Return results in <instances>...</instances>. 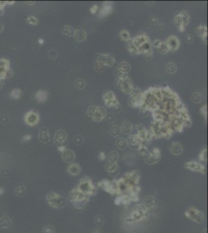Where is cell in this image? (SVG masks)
<instances>
[{
  "label": "cell",
  "mask_w": 208,
  "mask_h": 233,
  "mask_svg": "<svg viewBox=\"0 0 208 233\" xmlns=\"http://www.w3.org/2000/svg\"><path fill=\"white\" fill-rule=\"evenodd\" d=\"M140 173L137 170H133L124 174L121 179L114 184L115 194L117 196L128 194L131 192L139 188L138 183L140 180Z\"/></svg>",
  "instance_id": "obj_1"
},
{
  "label": "cell",
  "mask_w": 208,
  "mask_h": 233,
  "mask_svg": "<svg viewBox=\"0 0 208 233\" xmlns=\"http://www.w3.org/2000/svg\"><path fill=\"white\" fill-rule=\"evenodd\" d=\"M133 43L139 51V53L143 54L144 57L147 60L152 59V45L150 38L146 34H140L132 38Z\"/></svg>",
  "instance_id": "obj_2"
},
{
  "label": "cell",
  "mask_w": 208,
  "mask_h": 233,
  "mask_svg": "<svg viewBox=\"0 0 208 233\" xmlns=\"http://www.w3.org/2000/svg\"><path fill=\"white\" fill-rule=\"evenodd\" d=\"M148 214V208L145 205L143 204L136 205L131 211V215L127 218L126 222H130V223L141 222L147 218Z\"/></svg>",
  "instance_id": "obj_3"
},
{
  "label": "cell",
  "mask_w": 208,
  "mask_h": 233,
  "mask_svg": "<svg viewBox=\"0 0 208 233\" xmlns=\"http://www.w3.org/2000/svg\"><path fill=\"white\" fill-rule=\"evenodd\" d=\"M75 190L83 195L88 197L94 195L97 193V188L93 184L92 180L88 177H84L80 180L79 183L75 187Z\"/></svg>",
  "instance_id": "obj_4"
},
{
  "label": "cell",
  "mask_w": 208,
  "mask_h": 233,
  "mask_svg": "<svg viewBox=\"0 0 208 233\" xmlns=\"http://www.w3.org/2000/svg\"><path fill=\"white\" fill-rule=\"evenodd\" d=\"M47 200L48 204L54 208H61L66 205L65 198L55 192H50L48 193Z\"/></svg>",
  "instance_id": "obj_5"
},
{
  "label": "cell",
  "mask_w": 208,
  "mask_h": 233,
  "mask_svg": "<svg viewBox=\"0 0 208 233\" xmlns=\"http://www.w3.org/2000/svg\"><path fill=\"white\" fill-rule=\"evenodd\" d=\"M128 103L133 107H141L143 103V92L141 91L138 88L134 89L129 97Z\"/></svg>",
  "instance_id": "obj_6"
},
{
  "label": "cell",
  "mask_w": 208,
  "mask_h": 233,
  "mask_svg": "<svg viewBox=\"0 0 208 233\" xmlns=\"http://www.w3.org/2000/svg\"><path fill=\"white\" fill-rule=\"evenodd\" d=\"M117 86L118 89H120L121 91L127 93V94H131L134 90L133 83L129 78L117 79Z\"/></svg>",
  "instance_id": "obj_7"
},
{
  "label": "cell",
  "mask_w": 208,
  "mask_h": 233,
  "mask_svg": "<svg viewBox=\"0 0 208 233\" xmlns=\"http://www.w3.org/2000/svg\"><path fill=\"white\" fill-rule=\"evenodd\" d=\"M185 215L187 218L197 223H201L204 219V215L203 212L195 208H190L187 209V212H185Z\"/></svg>",
  "instance_id": "obj_8"
},
{
  "label": "cell",
  "mask_w": 208,
  "mask_h": 233,
  "mask_svg": "<svg viewBox=\"0 0 208 233\" xmlns=\"http://www.w3.org/2000/svg\"><path fill=\"white\" fill-rule=\"evenodd\" d=\"M190 14H189L187 11H186V10H182V11L177 12L176 14H175V17H174L175 23L176 25H178V26L184 25L186 27V26L190 23Z\"/></svg>",
  "instance_id": "obj_9"
},
{
  "label": "cell",
  "mask_w": 208,
  "mask_h": 233,
  "mask_svg": "<svg viewBox=\"0 0 208 233\" xmlns=\"http://www.w3.org/2000/svg\"><path fill=\"white\" fill-rule=\"evenodd\" d=\"M39 121H40V116L35 111H28L24 116L25 124L30 127L36 126L39 123Z\"/></svg>",
  "instance_id": "obj_10"
},
{
  "label": "cell",
  "mask_w": 208,
  "mask_h": 233,
  "mask_svg": "<svg viewBox=\"0 0 208 233\" xmlns=\"http://www.w3.org/2000/svg\"><path fill=\"white\" fill-rule=\"evenodd\" d=\"M144 160L148 164H155L158 162L160 159L161 153L159 148H154L151 152H148L144 156Z\"/></svg>",
  "instance_id": "obj_11"
},
{
  "label": "cell",
  "mask_w": 208,
  "mask_h": 233,
  "mask_svg": "<svg viewBox=\"0 0 208 233\" xmlns=\"http://www.w3.org/2000/svg\"><path fill=\"white\" fill-rule=\"evenodd\" d=\"M103 100L105 103V105L107 107H117L119 106V102L117 99L116 98L114 93L111 91H108L104 93Z\"/></svg>",
  "instance_id": "obj_12"
},
{
  "label": "cell",
  "mask_w": 208,
  "mask_h": 233,
  "mask_svg": "<svg viewBox=\"0 0 208 233\" xmlns=\"http://www.w3.org/2000/svg\"><path fill=\"white\" fill-rule=\"evenodd\" d=\"M165 44L168 48V51L173 52L177 51L180 46V41L179 38L175 35H171L165 41Z\"/></svg>",
  "instance_id": "obj_13"
},
{
  "label": "cell",
  "mask_w": 208,
  "mask_h": 233,
  "mask_svg": "<svg viewBox=\"0 0 208 233\" xmlns=\"http://www.w3.org/2000/svg\"><path fill=\"white\" fill-rule=\"evenodd\" d=\"M184 166L187 169H190L192 171H195V172L201 173H206V166L203 164L200 163V162H194V161H190V162H187L184 164Z\"/></svg>",
  "instance_id": "obj_14"
},
{
  "label": "cell",
  "mask_w": 208,
  "mask_h": 233,
  "mask_svg": "<svg viewBox=\"0 0 208 233\" xmlns=\"http://www.w3.org/2000/svg\"><path fill=\"white\" fill-rule=\"evenodd\" d=\"M97 61L100 62L103 66L111 67L115 63V59L111 55L107 54H101L99 55V58H97Z\"/></svg>",
  "instance_id": "obj_15"
},
{
  "label": "cell",
  "mask_w": 208,
  "mask_h": 233,
  "mask_svg": "<svg viewBox=\"0 0 208 233\" xmlns=\"http://www.w3.org/2000/svg\"><path fill=\"white\" fill-rule=\"evenodd\" d=\"M98 185H99L101 188L103 189L105 191L110 193L111 195L115 194V188H114V183L110 182L109 180H102V181L99 182Z\"/></svg>",
  "instance_id": "obj_16"
},
{
  "label": "cell",
  "mask_w": 208,
  "mask_h": 233,
  "mask_svg": "<svg viewBox=\"0 0 208 233\" xmlns=\"http://www.w3.org/2000/svg\"><path fill=\"white\" fill-rule=\"evenodd\" d=\"M10 62L6 58H0V80L5 79V74L10 68Z\"/></svg>",
  "instance_id": "obj_17"
},
{
  "label": "cell",
  "mask_w": 208,
  "mask_h": 233,
  "mask_svg": "<svg viewBox=\"0 0 208 233\" xmlns=\"http://www.w3.org/2000/svg\"><path fill=\"white\" fill-rule=\"evenodd\" d=\"M152 46H153L154 48H156V49H157L161 54L165 55V54H167L168 52H169L168 48H167L166 45H165V42L159 40V39H157V40L154 41L152 43Z\"/></svg>",
  "instance_id": "obj_18"
},
{
  "label": "cell",
  "mask_w": 208,
  "mask_h": 233,
  "mask_svg": "<svg viewBox=\"0 0 208 233\" xmlns=\"http://www.w3.org/2000/svg\"><path fill=\"white\" fill-rule=\"evenodd\" d=\"M106 115V111L102 107H97L96 111H95V113L93 114V115L91 117V118H92L93 121H96V122H99V121H102V120L105 118Z\"/></svg>",
  "instance_id": "obj_19"
},
{
  "label": "cell",
  "mask_w": 208,
  "mask_h": 233,
  "mask_svg": "<svg viewBox=\"0 0 208 233\" xmlns=\"http://www.w3.org/2000/svg\"><path fill=\"white\" fill-rule=\"evenodd\" d=\"M127 144L131 146V148H133L134 149H138L139 147L141 146V145L143 144L140 142L137 137L136 136V134H132V135L129 136L128 139H127Z\"/></svg>",
  "instance_id": "obj_20"
},
{
  "label": "cell",
  "mask_w": 208,
  "mask_h": 233,
  "mask_svg": "<svg viewBox=\"0 0 208 233\" xmlns=\"http://www.w3.org/2000/svg\"><path fill=\"white\" fill-rule=\"evenodd\" d=\"M113 12V5L112 2H104L103 6L102 8L99 10V17H106V16L109 15Z\"/></svg>",
  "instance_id": "obj_21"
},
{
  "label": "cell",
  "mask_w": 208,
  "mask_h": 233,
  "mask_svg": "<svg viewBox=\"0 0 208 233\" xmlns=\"http://www.w3.org/2000/svg\"><path fill=\"white\" fill-rule=\"evenodd\" d=\"M106 169L109 173L111 175H117L119 173V167H118L117 162H111V161H108L106 164Z\"/></svg>",
  "instance_id": "obj_22"
},
{
  "label": "cell",
  "mask_w": 208,
  "mask_h": 233,
  "mask_svg": "<svg viewBox=\"0 0 208 233\" xmlns=\"http://www.w3.org/2000/svg\"><path fill=\"white\" fill-rule=\"evenodd\" d=\"M68 173L71 176H77L81 172V167L78 163H72L68 165Z\"/></svg>",
  "instance_id": "obj_23"
},
{
  "label": "cell",
  "mask_w": 208,
  "mask_h": 233,
  "mask_svg": "<svg viewBox=\"0 0 208 233\" xmlns=\"http://www.w3.org/2000/svg\"><path fill=\"white\" fill-rule=\"evenodd\" d=\"M48 93L46 90L44 89H40L35 94V99L37 102L39 103H44L48 99Z\"/></svg>",
  "instance_id": "obj_24"
},
{
  "label": "cell",
  "mask_w": 208,
  "mask_h": 233,
  "mask_svg": "<svg viewBox=\"0 0 208 233\" xmlns=\"http://www.w3.org/2000/svg\"><path fill=\"white\" fill-rule=\"evenodd\" d=\"M38 138H39V140L41 142H43V143H47V142H49V132H48V130L47 127H42V128L40 129Z\"/></svg>",
  "instance_id": "obj_25"
},
{
  "label": "cell",
  "mask_w": 208,
  "mask_h": 233,
  "mask_svg": "<svg viewBox=\"0 0 208 233\" xmlns=\"http://www.w3.org/2000/svg\"><path fill=\"white\" fill-rule=\"evenodd\" d=\"M126 48H127V49L128 50L129 52L131 53V55H140L139 51L135 47L134 44L133 43L132 38H131V39L127 41H126Z\"/></svg>",
  "instance_id": "obj_26"
},
{
  "label": "cell",
  "mask_w": 208,
  "mask_h": 233,
  "mask_svg": "<svg viewBox=\"0 0 208 233\" xmlns=\"http://www.w3.org/2000/svg\"><path fill=\"white\" fill-rule=\"evenodd\" d=\"M75 155L74 152L72 150H70V149H66L63 152L62 154V158L63 160L66 162H71L75 159Z\"/></svg>",
  "instance_id": "obj_27"
},
{
  "label": "cell",
  "mask_w": 208,
  "mask_h": 233,
  "mask_svg": "<svg viewBox=\"0 0 208 233\" xmlns=\"http://www.w3.org/2000/svg\"><path fill=\"white\" fill-rule=\"evenodd\" d=\"M196 33L199 37L202 38L203 41L206 42V37H207V27L205 25H201L200 27L196 28Z\"/></svg>",
  "instance_id": "obj_28"
},
{
  "label": "cell",
  "mask_w": 208,
  "mask_h": 233,
  "mask_svg": "<svg viewBox=\"0 0 208 233\" xmlns=\"http://www.w3.org/2000/svg\"><path fill=\"white\" fill-rule=\"evenodd\" d=\"M170 152L175 155H179L183 153V146L179 142H173L170 146Z\"/></svg>",
  "instance_id": "obj_29"
},
{
  "label": "cell",
  "mask_w": 208,
  "mask_h": 233,
  "mask_svg": "<svg viewBox=\"0 0 208 233\" xmlns=\"http://www.w3.org/2000/svg\"><path fill=\"white\" fill-rule=\"evenodd\" d=\"M73 35L75 37V39L79 42L84 41L86 38V33L85 32V30H82V29H77L76 30H75Z\"/></svg>",
  "instance_id": "obj_30"
},
{
  "label": "cell",
  "mask_w": 208,
  "mask_h": 233,
  "mask_svg": "<svg viewBox=\"0 0 208 233\" xmlns=\"http://www.w3.org/2000/svg\"><path fill=\"white\" fill-rule=\"evenodd\" d=\"M67 138V134L64 131L62 130H59L56 132L55 135V142H58V143H63V142H65Z\"/></svg>",
  "instance_id": "obj_31"
},
{
  "label": "cell",
  "mask_w": 208,
  "mask_h": 233,
  "mask_svg": "<svg viewBox=\"0 0 208 233\" xmlns=\"http://www.w3.org/2000/svg\"><path fill=\"white\" fill-rule=\"evenodd\" d=\"M118 70H119V72H121L127 74V72L131 70V66H130V64H129L127 62L123 61V62H121V64H119V66H118Z\"/></svg>",
  "instance_id": "obj_32"
},
{
  "label": "cell",
  "mask_w": 208,
  "mask_h": 233,
  "mask_svg": "<svg viewBox=\"0 0 208 233\" xmlns=\"http://www.w3.org/2000/svg\"><path fill=\"white\" fill-rule=\"evenodd\" d=\"M155 204H156V200L153 197H151V196H148L145 198L144 200V204L148 208H153V207L155 206Z\"/></svg>",
  "instance_id": "obj_33"
},
{
  "label": "cell",
  "mask_w": 208,
  "mask_h": 233,
  "mask_svg": "<svg viewBox=\"0 0 208 233\" xmlns=\"http://www.w3.org/2000/svg\"><path fill=\"white\" fill-rule=\"evenodd\" d=\"M132 129H133L132 125H131L128 121L124 122V124H122V126H121V130H122L123 132L125 133V134H130V133H131Z\"/></svg>",
  "instance_id": "obj_34"
},
{
  "label": "cell",
  "mask_w": 208,
  "mask_h": 233,
  "mask_svg": "<svg viewBox=\"0 0 208 233\" xmlns=\"http://www.w3.org/2000/svg\"><path fill=\"white\" fill-rule=\"evenodd\" d=\"M21 96H22V91H21V89H13V90L11 91V93H10V96H11V98H13V99H20V98L21 97Z\"/></svg>",
  "instance_id": "obj_35"
},
{
  "label": "cell",
  "mask_w": 208,
  "mask_h": 233,
  "mask_svg": "<svg viewBox=\"0 0 208 233\" xmlns=\"http://www.w3.org/2000/svg\"><path fill=\"white\" fill-rule=\"evenodd\" d=\"M117 146L120 149H124L127 147L128 144H127V142L124 138H120L117 141Z\"/></svg>",
  "instance_id": "obj_36"
},
{
  "label": "cell",
  "mask_w": 208,
  "mask_h": 233,
  "mask_svg": "<svg viewBox=\"0 0 208 233\" xmlns=\"http://www.w3.org/2000/svg\"><path fill=\"white\" fill-rule=\"evenodd\" d=\"M176 70H177V67L174 63L171 62V63H168V64H167L166 71L168 72V73H170V74H174V73L176 72Z\"/></svg>",
  "instance_id": "obj_37"
},
{
  "label": "cell",
  "mask_w": 208,
  "mask_h": 233,
  "mask_svg": "<svg viewBox=\"0 0 208 233\" xmlns=\"http://www.w3.org/2000/svg\"><path fill=\"white\" fill-rule=\"evenodd\" d=\"M74 31L75 30H73L72 27L71 26H65L64 27V29H63V33H64L65 36H72L74 34Z\"/></svg>",
  "instance_id": "obj_38"
},
{
  "label": "cell",
  "mask_w": 208,
  "mask_h": 233,
  "mask_svg": "<svg viewBox=\"0 0 208 233\" xmlns=\"http://www.w3.org/2000/svg\"><path fill=\"white\" fill-rule=\"evenodd\" d=\"M108 158H109V161L111 162H117L118 160V154L116 151H112V152H110L109 155H108Z\"/></svg>",
  "instance_id": "obj_39"
},
{
  "label": "cell",
  "mask_w": 208,
  "mask_h": 233,
  "mask_svg": "<svg viewBox=\"0 0 208 233\" xmlns=\"http://www.w3.org/2000/svg\"><path fill=\"white\" fill-rule=\"evenodd\" d=\"M121 37L123 41H127L128 40L131 39V35L129 33V32L126 30H123L121 31Z\"/></svg>",
  "instance_id": "obj_40"
},
{
  "label": "cell",
  "mask_w": 208,
  "mask_h": 233,
  "mask_svg": "<svg viewBox=\"0 0 208 233\" xmlns=\"http://www.w3.org/2000/svg\"><path fill=\"white\" fill-rule=\"evenodd\" d=\"M27 23L30 25H37L39 21H38L37 18L35 17L34 16H29L27 18Z\"/></svg>",
  "instance_id": "obj_41"
},
{
  "label": "cell",
  "mask_w": 208,
  "mask_h": 233,
  "mask_svg": "<svg viewBox=\"0 0 208 233\" xmlns=\"http://www.w3.org/2000/svg\"><path fill=\"white\" fill-rule=\"evenodd\" d=\"M206 154H207V150L206 149H204L199 155V159L201 162H206Z\"/></svg>",
  "instance_id": "obj_42"
},
{
  "label": "cell",
  "mask_w": 208,
  "mask_h": 233,
  "mask_svg": "<svg viewBox=\"0 0 208 233\" xmlns=\"http://www.w3.org/2000/svg\"><path fill=\"white\" fill-rule=\"evenodd\" d=\"M86 86V83H85V81L82 79H79V80H76L75 82V86L78 88V89H82L85 87Z\"/></svg>",
  "instance_id": "obj_43"
},
{
  "label": "cell",
  "mask_w": 208,
  "mask_h": 233,
  "mask_svg": "<svg viewBox=\"0 0 208 233\" xmlns=\"http://www.w3.org/2000/svg\"><path fill=\"white\" fill-rule=\"evenodd\" d=\"M110 133L113 136L116 137V136H117L118 134H120V128L117 126H114V127H112V128H111Z\"/></svg>",
  "instance_id": "obj_44"
},
{
  "label": "cell",
  "mask_w": 208,
  "mask_h": 233,
  "mask_svg": "<svg viewBox=\"0 0 208 233\" xmlns=\"http://www.w3.org/2000/svg\"><path fill=\"white\" fill-rule=\"evenodd\" d=\"M201 100V95L198 93H195L193 94V101L196 103H198Z\"/></svg>",
  "instance_id": "obj_45"
},
{
  "label": "cell",
  "mask_w": 208,
  "mask_h": 233,
  "mask_svg": "<svg viewBox=\"0 0 208 233\" xmlns=\"http://www.w3.org/2000/svg\"><path fill=\"white\" fill-rule=\"evenodd\" d=\"M43 232L44 233H55V229H54L52 225H48V226L44 228Z\"/></svg>",
  "instance_id": "obj_46"
},
{
  "label": "cell",
  "mask_w": 208,
  "mask_h": 233,
  "mask_svg": "<svg viewBox=\"0 0 208 233\" xmlns=\"http://www.w3.org/2000/svg\"><path fill=\"white\" fill-rule=\"evenodd\" d=\"M103 222H104V219L101 215H97V216L96 217V218H95V222H96V225H99H99H102Z\"/></svg>",
  "instance_id": "obj_47"
},
{
  "label": "cell",
  "mask_w": 208,
  "mask_h": 233,
  "mask_svg": "<svg viewBox=\"0 0 208 233\" xmlns=\"http://www.w3.org/2000/svg\"><path fill=\"white\" fill-rule=\"evenodd\" d=\"M95 68H96V69L97 70L98 72H100V71H102V70H103L104 66H103V65H102V64H101L100 62H99V61H96V66H95Z\"/></svg>",
  "instance_id": "obj_48"
},
{
  "label": "cell",
  "mask_w": 208,
  "mask_h": 233,
  "mask_svg": "<svg viewBox=\"0 0 208 233\" xmlns=\"http://www.w3.org/2000/svg\"><path fill=\"white\" fill-rule=\"evenodd\" d=\"M13 76V70H12L11 68H10L8 70H7L6 72L5 79H9V78H11Z\"/></svg>",
  "instance_id": "obj_49"
},
{
  "label": "cell",
  "mask_w": 208,
  "mask_h": 233,
  "mask_svg": "<svg viewBox=\"0 0 208 233\" xmlns=\"http://www.w3.org/2000/svg\"><path fill=\"white\" fill-rule=\"evenodd\" d=\"M97 10H98V6L97 5H93V6L90 8L89 11H90V13L92 14H95L96 12H97Z\"/></svg>",
  "instance_id": "obj_50"
},
{
  "label": "cell",
  "mask_w": 208,
  "mask_h": 233,
  "mask_svg": "<svg viewBox=\"0 0 208 233\" xmlns=\"http://www.w3.org/2000/svg\"><path fill=\"white\" fill-rule=\"evenodd\" d=\"M6 5V2H1L0 1V16L2 15V13H3V9Z\"/></svg>",
  "instance_id": "obj_51"
},
{
  "label": "cell",
  "mask_w": 208,
  "mask_h": 233,
  "mask_svg": "<svg viewBox=\"0 0 208 233\" xmlns=\"http://www.w3.org/2000/svg\"><path fill=\"white\" fill-rule=\"evenodd\" d=\"M31 138H32L31 134H25V135L23 137V141H24V142H28V141L31 140Z\"/></svg>",
  "instance_id": "obj_52"
},
{
  "label": "cell",
  "mask_w": 208,
  "mask_h": 233,
  "mask_svg": "<svg viewBox=\"0 0 208 233\" xmlns=\"http://www.w3.org/2000/svg\"><path fill=\"white\" fill-rule=\"evenodd\" d=\"M186 39H187V41L189 43H192V42H193V36H192L191 34H187Z\"/></svg>",
  "instance_id": "obj_53"
},
{
  "label": "cell",
  "mask_w": 208,
  "mask_h": 233,
  "mask_svg": "<svg viewBox=\"0 0 208 233\" xmlns=\"http://www.w3.org/2000/svg\"><path fill=\"white\" fill-rule=\"evenodd\" d=\"M99 159H100V160H104V159H106V155H105L104 152H100V153H99Z\"/></svg>",
  "instance_id": "obj_54"
},
{
  "label": "cell",
  "mask_w": 208,
  "mask_h": 233,
  "mask_svg": "<svg viewBox=\"0 0 208 233\" xmlns=\"http://www.w3.org/2000/svg\"><path fill=\"white\" fill-rule=\"evenodd\" d=\"M200 111H201L202 114H203V115L206 117V105H204V106H203V107L201 108V110H200Z\"/></svg>",
  "instance_id": "obj_55"
},
{
  "label": "cell",
  "mask_w": 208,
  "mask_h": 233,
  "mask_svg": "<svg viewBox=\"0 0 208 233\" xmlns=\"http://www.w3.org/2000/svg\"><path fill=\"white\" fill-rule=\"evenodd\" d=\"M179 32H183L184 30H185V26H184V25H180V26H179Z\"/></svg>",
  "instance_id": "obj_56"
},
{
  "label": "cell",
  "mask_w": 208,
  "mask_h": 233,
  "mask_svg": "<svg viewBox=\"0 0 208 233\" xmlns=\"http://www.w3.org/2000/svg\"><path fill=\"white\" fill-rule=\"evenodd\" d=\"M58 151H59V152H63L64 150H65V147H64V146H58Z\"/></svg>",
  "instance_id": "obj_57"
},
{
  "label": "cell",
  "mask_w": 208,
  "mask_h": 233,
  "mask_svg": "<svg viewBox=\"0 0 208 233\" xmlns=\"http://www.w3.org/2000/svg\"><path fill=\"white\" fill-rule=\"evenodd\" d=\"M38 43L40 44V45H43V44L44 43V41L43 38H40V39L38 40Z\"/></svg>",
  "instance_id": "obj_58"
},
{
  "label": "cell",
  "mask_w": 208,
  "mask_h": 233,
  "mask_svg": "<svg viewBox=\"0 0 208 233\" xmlns=\"http://www.w3.org/2000/svg\"><path fill=\"white\" fill-rule=\"evenodd\" d=\"M2 30H3V25H2V23H0V33H2Z\"/></svg>",
  "instance_id": "obj_59"
},
{
  "label": "cell",
  "mask_w": 208,
  "mask_h": 233,
  "mask_svg": "<svg viewBox=\"0 0 208 233\" xmlns=\"http://www.w3.org/2000/svg\"><path fill=\"white\" fill-rule=\"evenodd\" d=\"M35 3V2H27V5H33Z\"/></svg>",
  "instance_id": "obj_60"
},
{
  "label": "cell",
  "mask_w": 208,
  "mask_h": 233,
  "mask_svg": "<svg viewBox=\"0 0 208 233\" xmlns=\"http://www.w3.org/2000/svg\"><path fill=\"white\" fill-rule=\"evenodd\" d=\"M2 80H0V89H2Z\"/></svg>",
  "instance_id": "obj_61"
},
{
  "label": "cell",
  "mask_w": 208,
  "mask_h": 233,
  "mask_svg": "<svg viewBox=\"0 0 208 233\" xmlns=\"http://www.w3.org/2000/svg\"><path fill=\"white\" fill-rule=\"evenodd\" d=\"M203 233H206V230H204V231H203Z\"/></svg>",
  "instance_id": "obj_62"
}]
</instances>
